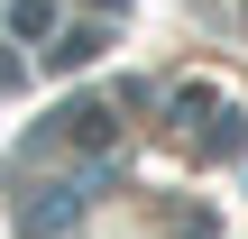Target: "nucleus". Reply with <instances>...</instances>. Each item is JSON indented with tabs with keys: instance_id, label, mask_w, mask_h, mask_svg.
<instances>
[{
	"instance_id": "obj_1",
	"label": "nucleus",
	"mask_w": 248,
	"mask_h": 239,
	"mask_svg": "<svg viewBox=\"0 0 248 239\" xmlns=\"http://www.w3.org/2000/svg\"><path fill=\"white\" fill-rule=\"evenodd\" d=\"M55 138H64V147H110V111H101V101H74V111H55V129H37V138H28V157H46Z\"/></svg>"
},
{
	"instance_id": "obj_2",
	"label": "nucleus",
	"mask_w": 248,
	"mask_h": 239,
	"mask_svg": "<svg viewBox=\"0 0 248 239\" xmlns=\"http://www.w3.org/2000/svg\"><path fill=\"white\" fill-rule=\"evenodd\" d=\"M74 212H83V184H46L37 203H18V239H55Z\"/></svg>"
},
{
	"instance_id": "obj_3",
	"label": "nucleus",
	"mask_w": 248,
	"mask_h": 239,
	"mask_svg": "<svg viewBox=\"0 0 248 239\" xmlns=\"http://www.w3.org/2000/svg\"><path fill=\"white\" fill-rule=\"evenodd\" d=\"M101 46H110V37H101V28H64V37H55V46H46V64H64V74H74V64H92V55H101Z\"/></svg>"
},
{
	"instance_id": "obj_4",
	"label": "nucleus",
	"mask_w": 248,
	"mask_h": 239,
	"mask_svg": "<svg viewBox=\"0 0 248 239\" xmlns=\"http://www.w3.org/2000/svg\"><path fill=\"white\" fill-rule=\"evenodd\" d=\"M55 28V0H9V37H46Z\"/></svg>"
}]
</instances>
